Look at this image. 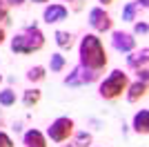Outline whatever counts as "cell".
<instances>
[{
    "label": "cell",
    "mask_w": 149,
    "mask_h": 147,
    "mask_svg": "<svg viewBox=\"0 0 149 147\" xmlns=\"http://www.w3.org/2000/svg\"><path fill=\"white\" fill-rule=\"evenodd\" d=\"M80 65L91 71H102L107 67V51L96 34H87L80 40Z\"/></svg>",
    "instance_id": "6da1fadb"
},
{
    "label": "cell",
    "mask_w": 149,
    "mask_h": 147,
    "mask_svg": "<svg viewBox=\"0 0 149 147\" xmlns=\"http://www.w3.org/2000/svg\"><path fill=\"white\" fill-rule=\"evenodd\" d=\"M45 47V34L38 29V24H29L25 29H20L16 36L11 38V51L13 54H33V51H40Z\"/></svg>",
    "instance_id": "7a4b0ae2"
},
{
    "label": "cell",
    "mask_w": 149,
    "mask_h": 147,
    "mask_svg": "<svg viewBox=\"0 0 149 147\" xmlns=\"http://www.w3.org/2000/svg\"><path fill=\"white\" fill-rule=\"evenodd\" d=\"M127 85H129V76H127L123 69H113V71L100 83L98 94H100V98H105V100H118V98L127 92Z\"/></svg>",
    "instance_id": "3957f363"
},
{
    "label": "cell",
    "mask_w": 149,
    "mask_h": 147,
    "mask_svg": "<svg viewBox=\"0 0 149 147\" xmlns=\"http://www.w3.org/2000/svg\"><path fill=\"white\" fill-rule=\"evenodd\" d=\"M74 127L76 125H74V120L69 116H60L49 125L47 136H49L54 143H65V141H69V138L74 136Z\"/></svg>",
    "instance_id": "277c9868"
},
{
    "label": "cell",
    "mask_w": 149,
    "mask_h": 147,
    "mask_svg": "<svg viewBox=\"0 0 149 147\" xmlns=\"http://www.w3.org/2000/svg\"><path fill=\"white\" fill-rule=\"evenodd\" d=\"M98 80V71H91V69L82 67V65H76L74 71L65 78V85L67 87H82V85H91Z\"/></svg>",
    "instance_id": "5b68a950"
},
{
    "label": "cell",
    "mask_w": 149,
    "mask_h": 147,
    "mask_svg": "<svg viewBox=\"0 0 149 147\" xmlns=\"http://www.w3.org/2000/svg\"><path fill=\"white\" fill-rule=\"evenodd\" d=\"M89 27L98 34H105V31H111L113 27V20L111 16L105 11V7H93L89 11Z\"/></svg>",
    "instance_id": "8992f818"
},
{
    "label": "cell",
    "mask_w": 149,
    "mask_h": 147,
    "mask_svg": "<svg viewBox=\"0 0 149 147\" xmlns=\"http://www.w3.org/2000/svg\"><path fill=\"white\" fill-rule=\"evenodd\" d=\"M111 45H113V49H118L123 54H131L134 47H136V38H134V34H127V31H113Z\"/></svg>",
    "instance_id": "52a82bcc"
},
{
    "label": "cell",
    "mask_w": 149,
    "mask_h": 147,
    "mask_svg": "<svg viewBox=\"0 0 149 147\" xmlns=\"http://www.w3.org/2000/svg\"><path fill=\"white\" fill-rule=\"evenodd\" d=\"M69 16V9L65 5H49L45 7V13H42V20L49 24H56V22H62V20H67Z\"/></svg>",
    "instance_id": "ba28073f"
},
{
    "label": "cell",
    "mask_w": 149,
    "mask_h": 147,
    "mask_svg": "<svg viewBox=\"0 0 149 147\" xmlns=\"http://www.w3.org/2000/svg\"><path fill=\"white\" fill-rule=\"evenodd\" d=\"M149 7V0H134V2H127L123 9V20H127V22H134V20H138V11L143 9V11H147Z\"/></svg>",
    "instance_id": "9c48e42d"
},
{
    "label": "cell",
    "mask_w": 149,
    "mask_h": 147,
    "mask_svg": "<svg viewBox=\"0 0 149 147\" xmlns=\"http://www.w3.org/2000/svg\"><path fill=\"white\" fill-rule=\"evenodd\" d=\"M147 60H149V49L147 47H143L140 51H134V54L127 56V65L131 69H136V74L140 69H147Z\"/></svg>",
    "instance_id": "30bf717a"
},
{
    "label": "cell",
    "mask_w": 149,
    "mask_h": 147,
    "mask_svg": "<svg viewBox=\"0 0 149 147\" xmlns=\"http://www.w3.org/2000/svg\"><path fill=\"white\" fill-rule=\"evenodd\" d=\"M147 96V83L143 80H136V83H129L127 85V100L129 103H138L140 98Z\"/></svg>",
    "instance_id": "8fae6325"
},
{
    "label": "cell",
    "mask_w": 149,
    "mask_h": 147,
    "mask_svg": "<svg viewBox=\"0 0 149 147\" xmlns=\"http://www.w3.org/2000/svg\"><path fill=\"white\" fill-rule=\"evenodd\" d=\"M22 143H25V147H47V138H45V134H42V132H38V129H29V132H25Z\"/></svg>",
    "instance_id": "7c38bea8"
},
{
    "label": "cell",
    "mask_w": 149,
    "mask_h": 147,
    "mask_svg": "<svg viewBox=\"0 0 149 147\" xmlns=\"http://www.w3.org/2000/svg\"><path fill=\"white\" fill-rule=\"evenodd\" d=\"M134 132H136V134H143V136L149 134V111L147 109H140L136 116H134Z\"/></svg>",
    "instance_id": "4fadbf2b"
},
{
    "label": "cell",
    "mask_w": 149,
    "mask_h": 147,
    "mask_svg": "<svg viewBox=\"0 0 149 147\" xmlns=\"http://www.w3.org/2000/svg\"><path fill=\"white\" fill-rule=\"evenodd\" d=\"M40 98H42V92H40V89H36V87H33V89H25V94H22V105H25V107H36L38 103H40Z\"/></svg>",
    "instance_id": "5bb4252c"
},
{
    "label": "cell",
    "mask_w": 149,
    "mask_h": 147,
    "mask_svg": "<svg viewBox=\"0 0 149 147\" xmlns=\"http://www.w3.org/2000/svg\"><path fill=\"white\" fill-rule=\"evenodd\" d=\"M54 38H56V45L60 49H71L74 47V34H69V31H56Z\"/></svg>",
    "instance_id": "9a60e30c"
},
{
    "label": "cell",
    "mask_w": 149,
    "mask_h": 147,
    "mask_svg": "<svg viewBox=\"0 0 149 147\" xmlns=\"http://www.w3.org/2000/svg\"><path fill=\"white\" fill-rule=\"evenodd\" d=\"M47 69L42 67V65H36V67H31L29 71H27V80L29 83H40V80H45V76H47Z\"/></svg>",
    "instance_id": "2e32d148"
},
{
    "label": "cell",
    "mask_w": 149,
    "mask_h": 147,
    "mask_svg": "<svg viewBox=\"0 0 149 147\" xmlns=\"http://www.w3.org/2000/svg\"><path fill=\"white\" fill-rule=\"evenodd\" d=\"M93 136L89 132H76V138H74V147H91Z\"/></svg>",
    "instance_id": "e0dca14e"
},
{
    "label": "cell",
    "mask_w": 149,
    "mask_h": 147,
    "mask_svg": "<svg viewBox=\"0 0 149 147\" xmlns=\"http://www.w3.org/2000/svg\"><path fill=\"white\" fill-rule=\"evenodd\" d=\"M65 65H67V60H65L62 54H51V60H49V69L51 71H62Z\"/></svg>",
    "instance_id": "ac0fdd59"
},
{
    "label": "cell",
    "mask_w": 149,
    "mask_h": 147,
    "mask_svg": "<svg viewBox=\"0 0 149 147\" xmlns=\"http://www.w3.org/2000/svg\"><path fill=\"white\" fill-rule=\"evenodd\" d=\"M0 105H2V107L16 105V92H13V89H2V92H0Z\"/></svg>",
    "instance_id": "d6986e66"
},
{
    "label": "cell",
    "mask_w": 149,
    "mask_h": 147,
    "mask_svg": "<svg viewBox=\"0 0 149 147\" xmlns=\"http://www.w3.org/2000/svg\"><path fill=\"white\" fill-rule=\"evenodd\" d=\"M0 22L9 24L11 22V13H9V5H7L5 0H0Z\"/></svg>",
    "instance_id": "ffe728a7"
},
{
    "label": "cell",
    "mask_w": 149,
    "mask_h": 147,
    "mask_svg": "<svg viewBox=\"0 0 149 147\" xmlns=\"http://www.w3.org/2000/svg\"><path fill=\"white\" fill-rule=\"evenodd\" d=\"M147 31H149L147 20H138V22L134 24V34H136V36H147Z\"/></svg>",
    "instance_id": "44dd1931"
},
{
    "label": "cell",
    "mask_w": 149,
    "mask_h": 147,
    "mask_svg": "<svg viewBox=\"0 0 149 147\" xmlns=\"http://www.w3.org/2000/svg\"><path fill=\"white\" fill-rule=\"evenodd\" d=\"M65 2H69V9H71V11H82L85 5H87V0H65Z\"/></svg>",
    "instance_id": "7402d4cb"
},
{
    "label": "cell",
    "mask_w": 149,
    "mask_h": 147,
    "mask_svg": "<svg viewBox=\"0 0 149 147\" xmlns=\"http://www.w3.org/2000/svg\"><path fill=\"white\" fill-rule=\"evenodd\" d=\"M0 147H16L13 141H11V136L5 134V132H0Z\"/></svg>",
    "instance_id": "603a6c76"
},
{
    "label": "cell",
    "mask_w": 149,
    "mask_h": 147,
    "mask_svg": "<svg viewBox=\"0 0 149 147\" xmlns=\"http://www.w3.org/2000/svg\"><path fill=\"white\" fill-rule=\"evenodd\" d=\"M5 2H7L9 7H22V5L27 2V0H5Z\"/></svg>",
    "instance_id": "cb8c5ba5"
},
{
    "label": "cell",
    "mask_w": 149,
    "mask_h": 147,
    "mask_svg": "<svg viewBox=\"0 0 149 147\" xmlns=\"http://www.w3.org/2000/svg\"><path fill=\"white\" fill-rule=\"evenodd\" d=\"M5 38H7V34H5V29H2V27H0V45L5 43Z\"/></svg>",
    "instance_id": "d4e9b609"
},
{
    "label": "cell",
    "mask_w": 149,
    "mask_h": 147,
    "mask_svg": "<svg viewBox=\"0 0 149 147\" xmlns=\"http://www.w3.org/2000/svg\"><path fill=\"white\" fill-rule=\"evenodd\" d=\"M31 2H36V5H45V2H49V0H31Z\"/></svg>",
    "instance_id": "484cf974"
},
{
    "label": "cell",
    "mask_w": 149,
    "mask_h": 147,
    "mask_svg": "<svg viewBox=\"0 0 149 147\" xmlns=\"http://www.w3.org/2000/svg\"><path fill=\"white\" fill-rule=\"evenodd\" d=\"M113 0H100V5H111Z\"/></svg>",
    "instance_id": "4316f807"
},
{
    "label": "cell",
    "mask_w": 149,
    "mask_h": 147,
    "mask_svg": "<svg viewBox=\"0 0 149 147\" xmlns=\"http://www.w3.org/2000/svg\"><path fill=\"white\" fill-rule=\"evenodd\" d=\"M62 147H74V145H62Z\"/></svg>",
    "instance_id": "83f0119b"
},
{
    "label": "cell",
    "mask_w": 149,
    "mask_h": 147,
    "mask_svg": "<svg viewBox=\"0 0 149 147\" xmlns=\"http://www.w3.org/2000/svg\"><path fill=\"white\" fill-rule=\"evenodd\" d=\"M0 83H2V74H0Z\"/></svg>",
    "instance_id": "f1b7e54d"
}]
</instances>
